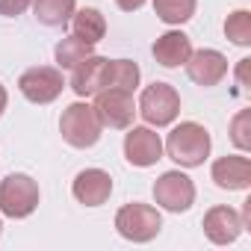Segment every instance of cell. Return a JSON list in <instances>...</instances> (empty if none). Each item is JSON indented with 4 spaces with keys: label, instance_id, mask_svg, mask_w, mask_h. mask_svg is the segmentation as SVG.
<instances>
[{
    "label": "cell",
    "instance_id": "1",
    "mask_svg": "<svg viewBox=\"0 0 251 251\" xmlns=\"http://www.w3.org/2000/svg\"><path fill=\"white\" fill-rule=\"evenodd\" d=\"M163 148H166V154L177 166L195 169V166H204V160L210 157L213 139H210L204 124H198V121H180L177 127L169 133V139H166Z\"/></svg>",
    "mask_w": 251,
    "mask_h": 251
},
{
    "label": "cell",
    "instance_id": "2",
    "mask_svg": "<svg viewBox=\"0 0 251 251\" xmlns=\"http://www.w3.org/2000/svg\"><path fill=\"white\" fill-rule=\"evenodd\" d=\"M100 130H103V124H100V118L95 115V106H89V103L77 100V103H71V106H65V109H62V118H59V133H62V139H65L71 148L86 151V148L98 145Z\"/></svg>",
    "mask_w": 251,
    "mask_h": 251
},
{
    "label": "cell",
    "instance_id": "3",
    "mask_svg": "<svg viewBox=\"0 0 251 251\" xmlns=\"http://www.w3.org/2000/svg\"><path fill=\"white\" fill-rule=\"evenodd\" d=\"M39 183L24 175V172H15V175H6L0 180V213L9 216V219H27L36 213L39 207Z\"/></svg>",
    "mask_w": 251,
    "mask_h": 251
},
{
    "label": "cell",
    "instance_id": "4",
    "mask_svg": "<svg viewBox=\"0 0 251 251\" xmlns=\"http://www.w3.org/2000/svg\"><path fill=\"white\" fill-rule=\"evenodd\" d=\"M115 230L127 242H151L163 230V216L157 207L133 201V204H124L115 213Z\"/></svg>",
    "mask_w": 251,
    "mask_h": 251
},
{
    "label": "cell",
    "instance_id": "5",
    "mask_svg": "<svg viewBox=\"0 0 251 251\" xmlns=\"http://www.w3.org/2000/svg\"><path fill=\"white\" fill-rule=\"evenodd\" d=\"M136 112L151 124V127H169V124L180 115V95L169 83H151L139 95Z\"/></svg>",
    "mask_w": 251,
    "mask_h": 251
},
{
    "label": "cell",
    "instance_id": "6",
    "mask_svg": "<svg viewBox=\"0 0 251 251\" xmlns=\"http://www.w3.org/2000/svg\"><path fill=\"white\" fill-rule=\"evenodd\" d=\"M95 115L100 118L103 127L109 130H127L133 118H136V103H133V92L124 89H100L95 95Z\"/></svg>",
    "mask_w": 251,
    "mask_h": 251
},
{
    "label": "cell",
    "instance_id": "7",
    "mask_svg": "<svg viewBox=\"0 0 251 251\" xmlns=\"http://www.w3.org/2000/svg\"><path fill=\"white\" fill-rule=\"evenodd\" d=\"M18 89H21V95H24L30 103H53V100L62 95L65 80H62V71H59V68L36 65V68H27V71L18 77Z\"/></svg>",
    "mask_w": 251,
    "mask_h": 251
},
{
    "label": "cell",
    "instance_id": "8",
    "mask_svg": "<svg viewBox=\"0 0 251 251\" xmlns=\"http://www.w3.org/2000/svg\"><path fill=\"white\" fill-rule=\"evenodd\" d=\"M154 201L169 213H186L195 204V183L183 172H166L154 183Z\"/></svg>",
    "mask_w": 251,
    "mask_h": 251
},
{
    "label": "cell",
    "instance_id": "9",
    "mask_svg": "<svg viewBox=\"0 0 251 251\" xmlns=\"http://www.w3.org/2000/svg\"><path fill=\"white\" fill-rule=\"evenodd\" d=\"M124 157L136 169H148L163 160V139L151 127H127L124 133Z\"/></svg>",
    "mask_w": 251,
    "mask_h": 251
},
{
    "label": "cell",
    "instance_id": "10",
    "mask_svg": "<svg viewBox=\"0 0 251 251\" xmlns=\"http://www.w3.org/2000/svg\"><path fill=\"white\" fill-rule=\"evenodd\" d=\"M186 74L192 83L210 89V86H219L225 77H227V56L213 50V48H201V50H192V56L186 59Z\"/></svg>",
    "mask_w": 251,
    "mask_h": 251
},
{
    "label": "cell",
    "instance_id": "11",
    "mask_svg": "<svg viewBox=\"0 0 251 251\" xmlns=\"http://www.w3.org/2000/svg\"><path fill=\"white\" fill-rule=\"evenodd\" d=\"M71 89L77 98H95L100 89H106L109 80V59L103 56H86L77 68H71Z\"/></svg>",
    "mask_w": 251,
    "mask_h": 251
},
{
    "label": "cell",
    "instance_id": "12",
    "mask_svg": "<svg viewBox=\"0 0 251 251\" xmlns=\"http://www.w3.org/2000/svg\"><path fill=\"white\" fill-rule=\"evenodd\" d=\"M71 195L83 207H100L112 195V177L103 169H83L71 183Z\"/></svg>",
    "mask_w": 251,
    "mask_h": 251
},
{
    "label": "cell",
    "instance_id": "13",
    "mask_svg": "<svg viewBox=\"0 0 251 251\" xmlns=\"http://www.w3.org/2000/svg\"><path fill=\"white\" fill-rule=\"evenodd\" d=\"M245 230L242 216L233 207H210L204 213V233L213 245H230Z\"/></svg>",
    "mask_w": 251,
    "mask_h": 251
},
{
    "label": "cell",
    "instance_id": "14",
    "mask_svg": "<svg viewBox=\"0 0 251 251\" xmlns=\"http://www.w3.org/2000/svg\"><path fill=\"white\" fill-rule=\"evenodd\" d=\"M213 180L219 189L227 192H242L251 186V160L242 154H230V157H219L210 169Z\"/></svg>",
    "mask_w": 251,
    "mask_h": 251
},
{
    "label": "cell",
    "instance_id": "15",
    "mask_svg": "<svg viewBox=\"0 0 251 251\" xmlns=\"http://www.w3.org/2000/svg\"><path fill=\"white\" fill-rule=\"evenodd\" d=\"M151 53H154V59H157L163 68H180V65H186V59L192 56V42H189L186 33L169 30V33L157 36Z\"/></svg>",
    "mask_w": 251,
    "mask_h": 251
},
{
    "label": "cell",
    "instance_id": "16",
    "mask_svg": "<svg viewBox=\"0 0 251 251\" xmlns=\"http://www.w3.org/2000/svg\"><path fill=\"white\" fill-rule=\"evenodd\" d=\"M68 24H71V36H77V39L86 42V45H98V42L106 36V18H103V12L95 9V6H86V9L74 12Z\"/></svg>",
    "mask_w": 251,
    "mask_h": 251
},
{
    "label": "cell",
    "instance_id": "17",
    "mask_svg": "<svg viewBox=\"0 0 251 251\" xmlns=\"http://www.w3.org/2000/svg\"><path fill=\"white\" fill-rule=\"evenodd\" d=\"M77 9V0H33V15L45 27H65Z\"/></svg>",
    "mask_w": 251,
    "mask_h": 251
},
{
    "label": "cell",
    "instance_id": "18",
    "mask_svg": "<svg viewBox=\"0 0 251 251\" xmlns=\"http://www.w3.org/2000/svg\"><path fill=\"white\" fill-rule=\"evenodd\" d=\"M142 80V71L133 59H109V80L106 86L112 89H124V92H136Z\"/></svg>",
    "mask_w": 251,
    "mask_h": 251
},
{
    "label": "cell",
    "instance_id": "19",
    "mask_svg": "<svg viewBox=\"0 0 251 251\" xmlns=\"http://www.w3.org/2000/svg\"><path fill=\"white\" fill-rule=\"evenodd\" d=\"M198 9V0H154V12L163 24H186Z\"/></svg>",
    "mask_w": 251,
    "mask_h": 251
},
{
    "label": "cell",
    "instance_id": "20",
    "mask_svg": "<svg viewBox=\"0 0 251 251\" xmlns=\"http://www.w3.org/2000/svg\"><path fill=\"white\" fill-rule=\"evenodd\" d=\"M92 48H95V45H86V42H80L77 36H68V39H62V42L53 48L56 65H59V68H77L86 56H92Z\"/></svg>",
    "mask_w": 251,
    "mask_h": 251
},
{
    "label": "cell",
    "instance_id": "21",
    "mask_svg": "<svg viewBox=\"0 0 251 251\" xmlns=\"http://www.w3.org/2000/svg\"><path fill=\"white\" fill-rule=\"evenodd\" d=\"M225 36L239 45V48H248L251 45V12L248 9H236L233 15H227L225 21Z\"/></svg>",
    "mask_w": 251,
    "mask_h": 251
},
{
    "label": "cell",
    "instance_id": "22",
    "mask_svg": "<svg viewBox=\"0 0 251 251\" xmlns=\"http://www.w3.org/2000/svg\"><path fill=\"white\" fill-rule=\"evenodd\" d=\"M248 121H251V112L248 109H239L230 121V142L239 148V151H248L251 148V136H248Z\"/></svg>",
    "mask_w": 251,
    "mask_h": 251
},
{
    "label": "cell",
    "instance_id": "23",
    "mask_svg": "<svg viewBox=\"0 0 251 251\" xmlns=\"http://www.w3.org/2000/svg\"><path fill=\"white\" fill-rule=\"evenodd\" d=\"M33 3V0H0V15L6 18H18L27 12V6Z\"/></svg>",
    "mask_w": 251,
    "mask_h": 251
},
{
    "label": "cell",
    "instance_id": "24",
    "mask_svg": "<svg viewBox=\"0 0 251 251\" xmlns=\"http://www.w3.org/2000/svg\"><path fill=\"white\" fill-rule=\"evenodd\" d=\"M115 6L124 9V12H136V9L145 6V0H115Z\"/></svg>",
    "mask_w": 251,
    "mask_h": 251
},
{
    "label": "cell",
    "instance_id": "25",
    "mask_svg": "<svg viewBox=\"0 0 251 251\" xmlns=\"http://www.w3.org/2000/svg\"><path fill=\"white\" fill-rule=\"evenodd\" d=\"M6 103H9V95H6V86L0 83V115L6 112Z\"/></svg>",
    "mask_w": 251,
    "mask_h": 251
},
{
    "label": "cell",
    "instance_id": "26",
    "mask_svg": "<svg viewBox=\"0 0 251 251\" xmlns=\"http://www.w3.org/2000/svg\"><path fill=\"white\" fill-rule=\"evenodd\" d=\"M0 233H3V222H0Z\"/></svg>",
    "mask_w": 251,
    "mask_h": 251
}]
</instances>
